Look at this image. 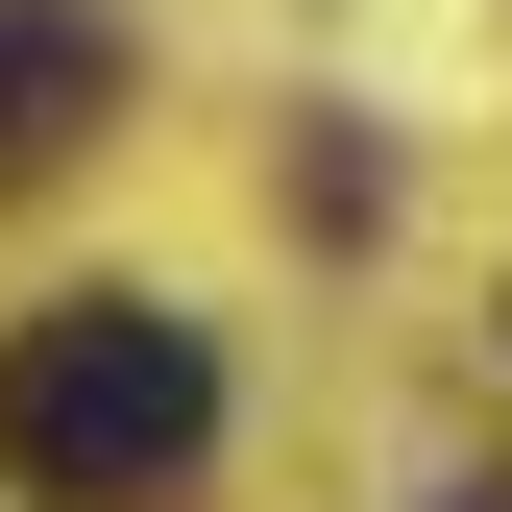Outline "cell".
<instances>
[{"label":"cell","mask_w":512,"mask_h":512,"mask_svg":"<svg viewBox=\"0 0 512 512\" xmlns=\"http://www.w3.org/2000/svg\"><path fill=\"white\" fill-rule=\"evenodd\" d=\"M0 464H25L49 512H147L220 464V342L171 293H49L25 342H0Z\"/></svg>","instance_id":"cell-1"},{"label":"cell","mask_w":512,"mask_h":512,"mask_svg":"<svg viewBox=\"0 0 512 512\" xmlns=\"http://www.w3.org/2000/svg\"><path fill=\"white\" fill-rule=\"evenodd\" d=\"M98 122H122V25L98 0H0V196H49Z\"/></svg>","instance_id":"cell-2"}]
</instances>
